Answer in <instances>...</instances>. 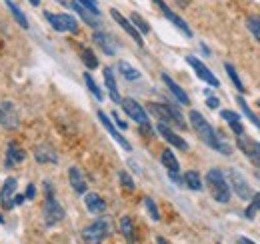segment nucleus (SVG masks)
<instances>
[{
    "label": "nucleus",
    "mask_w": 260,
    "mask_h": 244,
    "mask_svg": "<svg viewBox=\"0 0 260 244\" xmlns=\"http://www.w3.org/2000/svg\"><path fill=\"white\" fill-rule=\"evenodd\" d=\"M84 82H86L88 90L94 94V98H96V100H104V94H102V90H100V86L94 82V78H92L88 72H84Z\"/></svg>",
    "instance_id": "33"
},
{
    "label": "nucleus",
    "mask_w": 260,
    "mask_h": 244,
    "mask_svg": "<svg viewBox=\"0 0 260 244\" xmlns=\"http://www.w3.org/2000/svg\"><path fill=\"white\" fill-rule=\"evenodd\" d=\"M16 188H18V180L16 178H8L6 182L2 184V190H0V204L4 210H12L14 204H12V198L16 194Z\"/></svg>",
    "instance_id": "16"
},
{
    "label": "nucleus",
    "mask_w": 260,
    "mask_h": 244,
    "mask_svg": "<svg viewBox=\"0 0 260 244\" xmlns=\"http://www.w3.org/2000/svg\"><path fill=\"white\" fill-rule=\"evenodd\" d=\"M24 200H26V196H22V194H14L12 204H14V206H20V204H24Z\"/></svg>",
    "instance_id": "44"
},
{
    "label": "nucleus",
    "mask_w": 260,
    "mask_h": 244,
    "mask_svg": "<svg viewBox=\"0 0 260 244\" xmlns=\"http://www.w3.org/2000/svg\"><path fill=\"white\" fill-rule=\"evenodd\" d=\"M70 6H72L76 12H78V16H80V18H82V20H84V22H86L90 28H98V26H100V20H98L92 12H88L84 6H80V4H78V2H74V0H72V4H70Z\"/></svg>",
    "instance_id": "24"
},
{
    "label": "nucleus",
    "mask_w": 260,
    "mask_h": 244,
    "mask_svg": "<svg viewBox=\"0 0 260 244\" xmlns=\"http://www.w3.org/2000/svg\"><path fill=\"white\" fill-rule=\"evenodd\" d=\"M152 2L158 6V10H160L164 16H166V18H168V20H170L178 30L182 32L184 36L192 38V30H190V26H188V24H186V22H184V20H182V18H180V16H178V14H176V12H174V10H172L164 0H152Z\"/></svg>",
    "instance_id": "11"
},
{
    "label": "nucleus",
    "mask_w": 260,
    "mask_h": 244,
    "mask_svg": "<svg viewBox=\"0 0 260 244\" xmlns=\"http://www.w3.org/2000/svg\"><path fill=\"white\" fill-rule=\"evenodd\" d=\"M160 158H162V166L168 172H178V170H180V164H178V160H176V156H174L172 150L166 148Z\"/></svg>",
    "instance_id": "27"
},
{
    "label": "nucleus",
    "mask_w": 260,
    "mask_h": 244,
    "mask_svg": "<svg viewBox=\"0 0 260 244\" xmlns=\"http://www.w3.org/2000/svg\"><path fill=\"white\" fill-rule=\"evenodd\" d=\"M190 124H192L194 132L198 134V138H200L206 146H210L212 150L224 154V156H230V154H232V148L228 146L226 140L218 136V132L206 122V118H204L198 110H190Z\"/></svg>",
    "instance_id": "1"
},
{
    "label": "nucleus",
    "mask_w": 260,
    "mask_h": 244,
    "mask_svg": "<svg viewBox=\"0 0 260 244\" xmlns=\"http://www.w3.org/2000/svg\"><path fill=\"white\" fill-rule=\"evenodd\" d=\"M186 62L194 68L196 76L200 78V80H204L206 84H210V86H214V88H218L220 86V82H218V78L206 68V64H202V60L200 58H196V56H186Z\"/></svg>",
    "instance_id": "12"
},
{
    "label": "nucleus",
    "mask_w": 260,
    "mask_h": 244,
    "mask_svg": "<svg viewBox=\"0 0 260 244\" xmlns=\"http://www.w3.org/2000/svg\"><path fill=\"white\" fill-rule=\"evenodd\" d=\"M224 68H226V74L230 76V80H232V84L238 88V92L242 94L244 92V84H242V80L238 78V74H236V70H234V66L232 64H224Z\"/></svg>",
    "instance_id": "35"
},
{
    "label": "nucleus",
    "mask_w": 260,
    "mask_h": 244,
    "mask_svg": "<svg viewBox=\"0 0 260 244\" xmlns=\"http://www.w3.org/2000/svg\"><path fill=\"white\" fill-rule=\"evenodd\" d=\"M68 180H70L72 190H74L78 196L86 194L88 182H86V178H84V174H82V170H80L78 166H70V168H68Z\"/></svg>",
    "instance_id": "17"
},
{
    "label": "nucleus",
    "mask_w": 260,
    "mask_h": 244,
    "mask_svg": "<svg viewBox=\"0 0 260 244\" xmlns=\"http://www.w3.org/2000/svg\"><path fill=\"white\" fill-rule=\"evenodd\" d=\"M176 4H178L180 8H186V6H188V0H176Z\"/></svg>",
    "instance_id": "48"
},
{
    "label": "nucleus",
    "mask_w": 260,
    "mask_h": 244,
    "mask_svg": "<svg viewBox=\"0 0 260 244\" xmlns=\"http://www.w3.org/2000/svg\"><path fill=\"white\" fill-rule=\"evenodd\" d=\"M182 182L186 184L190 190H202V178H200V174L196 172V170H188L186 174H184V178H182Z\"/></svg>",
    "instance_id": "28"
},
{
    "label": "nucleus",
    "mask_w": 260,
    "mask_h": 244,
    "mask_svg": "<svg viewBox=\"0 0 260 244\" xmlns=\"http://www.w3.org/2000/svg\"><path fill=\"white\" fill-rule=\"evenodd\" d=\"M162 82L168 86V90L176 96V100H178L180 104H184V106H188V104H190V98H188V94L184 92V88H182V86H178V84H176L168 74H162Z\"/></svg>",
    "instance_id": "21"
},
{
    "label": "nucleus",
    "mask_w": 260,
    "mask_h": 244,
    "mask_svg": "<svg viewBox=\"0 0 260 244\" xmlns=\"http://www.w3.org/2000/svg\"><path fill=\"white\" fill-rule=\"evenodd\" d=\"M250 200H252V202H250V204H252V206H254V208H256V210H260V192H254V194H252V198H250Z\"/></svg>",
    "instance_id": "45"
},
{
    "label": "nucleus",
    "mask_w": 260,
    "mask_h": 244,
    "mask_svg": "<svg viewBox=\"0 0 260 244\" xmlns=\"http://www.w3.org/2000/svg\"><path fill=\"white\" fill-rule=\"evenodd\" d=\"M0 124L6 130H16L20 124V114L18 108L14 106V102L10 100H0Z\"/></svg>",
    "instance_id": "9"
},
{
    "label": "nucleus",
    "mask_w": 260,
    "mask_h": 244,
    "mask_svg": "<svg viewBox=\"0 0 260 244\" xmlns=\"http://www.w3.org/2000/svg\"><path fill=\"white\" fill-rule=\"evenodd\" d=\"M112 116H114V122L118 124V128H120V130H126V128H128V124H126V122L118 116V112H112Z\"/></svg>",
    "instance_id": "42"
},
{
    "label": "nucleus",
    "mask_w": 260,
    "mask_h": 244,
    "mask_svg": "<svg viewBox=\"0 0 260 244\" xmlns=\"http://www.w3.org/2000/svg\"><path fill=\"white\" fill-rule=\"evenodd\" d=\"M98 120L102 122V126L108 130V134H110V136H112V138H114V140H116V142H118V144H120V146H122L126 152H130V150H132V144H130L128 140H126V138H124V136H122L118 130H116V126H114V124L110 122V118L104 114V110H98Z\"/></svg>",
    "instance_id": "15"
},
{
    "label": "nucleus",
    "mask_w": 260,
    "mask_h": 244,
    "mask_svg": "<svg viewBox=\"0 0 260 244\" xmlns=\"http://www.w3.org/2000/svg\"><path fill=\"white\" fill-rule=\"evenodd\" d=\"M236 102H238L240 110L244 112V116H246V118H248V120L252 122V124H254V126H256V128L260 130V118L256 116V114H254V112H252V110H250V106L246 104V100H244L242 96H236Z\"/></svg>",
    "instance_id": "29"
},
{
    "label": "nucleus",
    "mask_w": 260,
    "mask_h": 244,
    "mask_svg": "<svg viewBox=\"0 0 260 244\" xmlns=\"http://www.w3.org/2000/svg\"><path fill=\"white\" fill-rule=\"evenodd\" d=\"M118 72H120V76L124 78V80H128V82H136V80H140V70H136L132 64H128L126 60L118 62Z\"/></svg>",
    "instance_id": "25"
},
{
    "label": "nucleus",
    "mask_w": 260,
    "mask_h": 244,
    "mask_svg": "<svg viewBox=\"0 0 260 244\" xmlns=\"http://www.w3.org/2000/svg\"><path fill=\"white\" fill-rule=\"evenodd\" d=\"M6 6H8V10L12 12V16H14V20L22 26V28H28V20H26V16L22 14V10L12 2V0H6Z\"/></svg>",
    "instance_id": "30"
},
{
    "label": "nucleus",
    "mask_w": 260,
    "mask_h": 244,
    "mask_svg": "<svg viewBox=\"0 0 260 244\" xmlns=\"http://www.w3.org/2000/svg\"><path fill=\"white\" fill-rule=\"evenodd\" d=\"M84 204H86V210L90 214H104V210H106V202L98 196L96 192H88L84 196Z\"/></svg>",
    "instance_id": "22"
},
{
    "label": "nucleus",
    "mask_w": 260,
    "mask_h": 244,
    "mask_svg": "<svg viewBox=\"0 0 260 244\" xmlns=\"http://www.w3.org/2000/svg\"><path fill=\"white\" fill-rule=\"evenodd\" d=\"M144 206H146V210H148V214H150V218L152 220H160V212H158V208H156V202L150 198V196H146L144 198Z\"/></svg>",
    "instance_id": "36"
},
{
    "label": "nucleus",
    "mask_w": 260,
    "mask_h": 244,
    "mask_svg": "<svg viewBox=\"0 0 260 244\" xmlns=\"http://www.w3.org/2000/svg\"><path fill=\"white\" fill-rule=\"evenodd\" d=\"M34 158L38 164H56L58 162V154L54 152V148L50 144H38L34 148Z\"/></svg>",
    "instance_id": "18"
},
{
    "label": "nucleus",
    "mask_w": 260,
    "mask_h": 244,
    "mask_svg": "<svg viewBox=\"0 0 260 244\" xmlns=\"http://www.w3.org/2000/svg\"><path fill=\"white\" fill-rule=\"evenodd\" d=\"M34 198H36V186L28 184V188H26V200H34Z\"/></svg>",
    "instance_id": "43"
},
{
    "label": "nucleus",
    "mask_w": 260,
    "mask_h": 244,
    "mask_svg": "<svg viewBox=\"0 0 260 244\" xmlns=\"http://www.w3.org/2000/svg\"><path fill=\"white\" fill-rule=\"evenodd\" d=\"M26 160V150L18 146V142H8V148H6V166L12 168L16 164H22Z\"/></svg>",
    "instance_id": "19"
},
{
    "label": "nucleus",
    "mask_w": 260,
    "mask_h": 244,
    "mask_svg": "<svg viewBox=\"0 0 260 244\" xmlns=\"http://www.w3.org/2000/svg\"><path fill=\"white\" fill-rule=\"evenodd\" d=\"M110 16L114 18V22H116V24H118V26H120L122 30L126 32V34H128L130 38H132V40H134V42H136V44H138L140 48L144 46V40H142V34H140V32L136 30V28H134V24H132L130 20H126V18H124V16H122V14H120V12L116 10V8H112V10H110Z\"/></svg>",
    "instance_id": "13"
},
{
    "label": "nucleus",
    "mask_w": 260,
    "mask_h": 244,
    "mask_svg": "<svg viewBox=\"0 0 260 244\" xmlns=\"http://www.w3.org/2000/svg\"><path fill=\"white\" fill-rule=\"evenodd\" d=\"M48 24L54 28L56 32H72L78 34V22L74 16L70 14H52V12H44Z\"/></svg>",
    "instance_id": "7"
},
{
    "label": "nucleus",
    "mask_w": 260,
    "mask_h": 244,
    "mask_svg": "<svg viewBox=\"0 0 260 244\" xmlns=\"http://www.w3.org/2000/svg\"><path fill=\"white\" fill-rule=\"evenodd\" d=\"M148 110L164 124H176L178 128H186V122L182 118V114L178 112V108L170 106V104H158V102H150L148 104Z\"/></svg>",
    "instance_id": "5"
},
{
    "label": "nucleus",
    "mask_w": 260,
    "mask_h": 244,
    "mask_svg": "<svg viewBox=\"0 0 260 244\" xmlns=\"http://www.w3.org/2000/svg\"><path fill=\"white\" fill-rule=\"evenodd\" d=\"M104 84H106V88L110 92V98L116 102V104H120V92H118V86H116V80H114V72H112V68H104Z\"/></svg>",
    "instance_id": "23"
},
{
    "label": "nucleus",
    "mask_w": 260,
    "mask_h": 244,
    "mask_svg": "<svg viewBox=\"0 0 260 244\" xmlns=\"http://www.w3.org/2000/svg\"><path fill=\"white\" fill-rule=\"evenodd\" d=\"M206 186H208V192H210V196L216 200V202H220V204H226L228 200H230V184H228L226 176L222 174V170H218V168H212V170H208L206 172Z\"/></svg>",
    "instance_id": "2"
},
{
    "label": "nucleus",
    "mask_w": 260,
    "mask_h": 244,
    "mask_svg": "<svg viewBox=\"0 0 260 244\" xmlns=\"http://www.w3.org/2000/svg\"><path fill=\"white\" fill-rule=\"evenodd\" d=\"M44 190H46V202H44V210H42V216H44V224L46 226H56L58 222L64 220V208L62 204L54 198V190H52V184L44 182Z\"/></svg>",
    "instance_id": "4"
},
{
    "label": "nucleus",
    "mask_w": 260,
    "mask_h": 244,
    "mask_svg": "<svg viewBox=\"0 0 260 244\" xmlns=\"http://www.w3.org/2000/svg\"><path fill=\"white\" fill-rule=\"evenodd\" d=\"M238 244H254L250 238H246V236H238Z\"/></svg>",
    "instance_id": "47"
},
{
    "label": "nucleus",
    "mask_w": 260,
    "mask_h": 244,
    "mask_svg": "<svg viewBox=\"0 0 260 244\" xmlns=\"http://www.w3.org/2000/svg\"><path fill=\"white\" fill-rule=\"evenodd\" d=\"M130 22L134 24V28L140 32V34H148V32H150V24H148L140 14H136V12L130 14Z\"/></svg>",
    "instance_id": "32"
},
{
    "label": "nucleus",
    "mask_w": 260,
    "mask_h": 244,
    "mask_svg": "<svg viewBox=\"0 0 260 244\" xmlns=\"http://www.w3.org/2000/svg\"><path fill=\"white\" fill-rule=\"evenodd\" d=\"M244 216H246V218H248V220H252V218H254V216H256V208H254V206H252V204H250V206H248V208H246V212H244Z\"/></svg>",
    "instance_id": "46"
},
{
    "label": "nucleus",
    "mask_w": 260,
    "mask_h": 244,
    "mask_svg": "<svg viewBox=\"0 0 260 244\" xmlns=\"http://www.w3.org/2000/svg\"><path fill=\"white\" fill-rule=\"evenodd\" d=\"M120 232H122V236L126 238V242H128V244L136 242L134 222H132V218H130V216H122V218H120Z\"/></svg>",
    "instance_id": "26"
},
{
    "label": "nucleus",
    "mask_w": 260,
    "mask_h": 244,
    "mask_svg": "<svg viewBox=\"0 0 260 244\" xmlns=\"http://www.w3.org/2000/svg\"><path fill=\"white\" fill-rule=\"evenodd\" d=\"M158 132H160V136H162L164 140L168 142V144H172L174 148H178V150H182V152H186L188 150V142L182 138V136H178L168 124H164V122H158Z\"/></svg>",
    "instance_id": "14"
},
{
    "label": "nucleus",
    "mask_w": 260,
    "mask_h": 244,
    "mask_svg": "<svg viewBox=\"0 0 260 244\" xmlns=\"http://www.w3.org/2000/svg\"><path fill=\"white\" fill-rule=\"evenodd\" d=\"M206 104H208V108H218V106H220V100L206 90Z\"/></svg>",
    "instance_id": "40"
},
{
    "label": "nucleus",
    "mask_w": 260,
    "mask_h": 244,
    "mask_svg": "<svg viewBox=\"0 0 260 244\" xmlns=\"http://www.w3.org/2000/svg\"><path fill=\"white\" fill-rule=\"evenodd\" d=\"M92 38H94V42L98 46L104 50V54H108V56L116 54V44H114V40H112V36L108 32H94Z\"/></svg>",
    "instance_id": "20"
},
{
    "label": "nucleus",
    "mask_w": 260,
    "mask_h": 244,
    "mask_svg": "<svg viewBox=\"0 0 260 244\" xmlns=\"http://www.w3.org/2000/svg\"><path fill=\"white\" fill-rule=\"evenodd\" d=\"M118 180L122 184V188H126V190H134L136 188V184L132 180V176H130L126 170H122V172H118Z\"/></svg>",
    "instance_id": "37"
},
{
    "label": "nucleus",
    "mask_w": 260,
    "mask_h": 244,
    "mask_svg": "<svg viewBox=\"0 0 260 244\" xmlns=\"http://www.w3.org/2000/svg\"><path fill=\"white\" fill-rule=\"evenodd\" d=\"M114 232V222L112 218H98L92 224H88L82 230V240L84 244H102L110 234Z\"/></svg>",
    "instance_id": "3"
},
{
    "label": "nucleus",
    "mask_w": 260,
    "mask_h": 244,
    "mask_svg": "<svg viewBox=\"0 0 260 244\" xmlns=\"http://www.w3.org/2000/svg\"><path fill=\"white\" fill-rule=\"evenodd\" d=\"M0 224H4V218H2V214H0Z\"/></svg>",
    "instance_id": "51"
},
{
    "label": "nucleus",
    "mask_w": 260,
    "mask_h": 244,
    "mask_svg": "<svg viewBox=\"0 0 260 244\" xmlns=\"http://www.w3.org/2000/svg\"><path fill=\"white\" fill-rule=\"evenodd\" d=\"M120 104H122V110L128 114L132 120L136 122V124H140L142 128H146V130H150V120H148V112L142 108V104H138L134 98H122L120 100Z\"/></svg>",
    "instance_id": "6"
},
{
    "label": "nucleus",
    "mask_w": 260,
    "mask_h": 244,
    "mask_svg": "<svg viewBox=\"0 0 260 244\" xmlns=\"http://www.w3.org/2000/svg\"><path fill=\"white\" fill-rule=\"evenodd\" d=\"M246 28L260 42V16H248L246 18Z\"/></svg>",
    "instance_id": "34"
},
{
    "label": "nucleus",
    "mask_w": 260,
    "mask_h": 244,
    "mask_svg": "<svg viewBox=\"0 0 260 244\" xmlns=\"http://www.w3.org/2000/svg\"><path fill=\"white\" fill-rule=\"evenodd\" d=\"M228 182L232 186V190L238 194V198L240 200H250L252 198V188H250V184L244 180V176L236 170V168H230L228 170Z\"/></svg>",
    "instance_id": "10"
},
{
    "label": "nucleus",
    "mask_w": 260,
    "mask_h": 244,
    "mask_svg": "<svg viewBox=\"0 0 260 244\" xmlns=\"http://www.w3.org/2000/svg\"><path fill=\"white\" fill-rule=\"evenodd\" d=\"M30 4H32V6H38V4H40V0H30Z\"/></svg>",
    "instance_id": "50"
},
{
    "label": "nucleus",
    "mask_w": 260,
    "mask_h": 244,
    "mask_svg": "<svg viewBox=\"0 0 260 244\" xmlns=\"http://www.w3.org/2000/svg\"><path fill=\"white\" fill-rule=\"evenodd\" d=\"M74 2H78L80 6H84L88 12H92L94 16H100V8H98L96 0H74Z\"/></svg>",
    "instance_id": "38"
},
{
    "label": "nucleus",
    "mask_w": 260,
    "mask_h": 244,
    "mask_svg": "<svg viewBox=\"0 0 260 244\" xmlns=\"http://www.w3.org/2000/svg\"><path fill=\"white\" fill-rule=\"evenodd\" d=\"M236 144H238V148H240L242 152L246 154V158L252 162V166L260 168V142L258 140H254V138H250V136H246V134L242 132V134L236 136Z\"/></svg>",
    "instance_id": "8"
},
{
    "label": "nucleus",
    "mask_w": 260,
    "mask_h": 244,
    "mask_svg": "<svg viewBox=\"0 0 260 244\" xmlns=\"http://www.w3.org/2000/svg\"><path fill=\"white\" fill-rule=\"evenodd\" d=\"M218 244H220V242H218Z\"/></svg>",
    "instance_id": "52"
},
{
    "label": "nucleus",
    "mask_w": 260,
    "mask_h": 244,
    "mask_svg": "<svg viewBox=\"0 0 260 244\" xmlns=\"http://www.w3.org/2000/svg\"><path fill=\"white\" fill-rule=\"evenodd\" d=\"M156 244H168V240L162 238V236H156Z\"/></svg>",
    "instance_id": "49"
},
{
    "label": "nucleus",
    "mask_w": 260,
    "mask_h": 244,
    "mask_svg": "<svg viewBox=\"0 0 260 244\" xmlns=\"http://www.w3.org/2000/svg\"><path fill=\"white\" fill-rule=\"evenodd\" d=\"M230 128H232V132L238 136V134H242L244 132V124L240 120H236V122H230Z\"/></svg>",
    "instance_id": "41"
},
{
    "label": "nucleus",
    "mask_w": 260,
    "mask_h": 244,
    "mask_svg": "<svg viewBox=\"0 0 260 244\" xmlns=\"http://www.w3.org/2000/svg\"><path fill=\"white\" fill-rule=\"evenodd\" d=\"M220 116L224 118V120L230 124V122H236V120H240V116H238V112H232V110H222L220 112Z\"/></svg>",
    "instance_id": "39"
},
{
    "label": "nucleus",
    "mask_w": 260,
    "mask_h": 244,
    "mask_svg": "<svg viewBox=\"0 0 260 244\" xmlns=\"http://www.w3.org/2000/svg\"><path fill=\"white\" fill-rule=\"evenodd\" d=\"M80 58H82V62L86 64V68H90V70L98 68V58L94 56V52H92L90 48L80 46Z\"/></svg>",
    "instance_id": "31"
}]
</instances>
